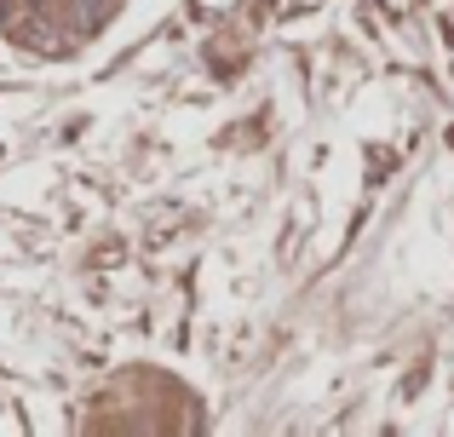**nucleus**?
<instances>
[{
    "label": "nucleus",
    "mask_w": 454,
    "mask_h": 437,
    "mask_svg": "<svg viewBox=\"0 0 454 437\" xmlns=\"http://www.w3.org/2000/svg\"><path fill=\"white\" fill-rule=\"evenodd\" d=\"M110 6H115V0H75V23H81V29H92V23L110 18Z\"/></svg>",
    "instance_id": "nucleus-1"
}]
</instances>
